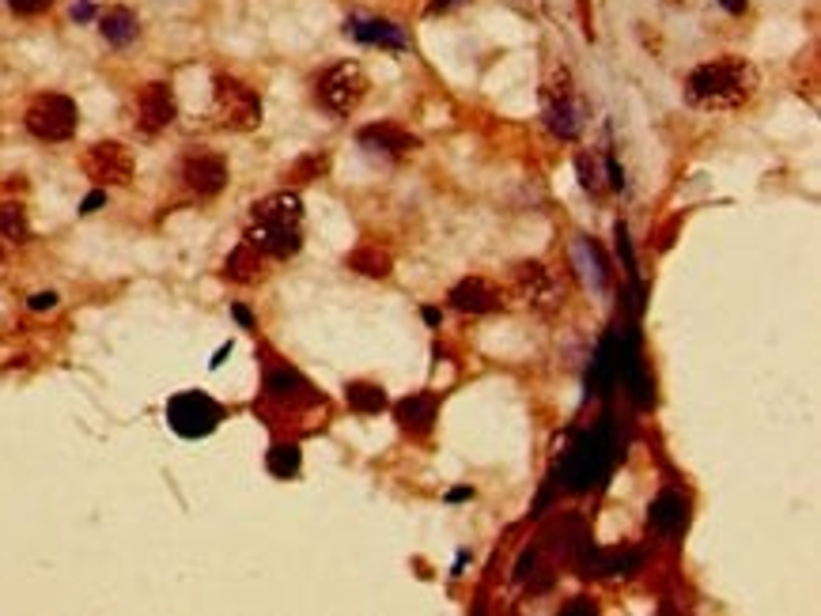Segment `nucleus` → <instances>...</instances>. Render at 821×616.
Wrapping results in <instances>:
<instances>
[{
  "label": "nucleus",
  "instance_id": "nucleus-29",
  "mask_svg": "<svg viewBox=\"0 0 821 616\" xmlns=\"http://www.w3.org/2000/svg\"><path fill=\"white\" fill-rule=\"evenodd\" d=\"M91 15H96V8H91L88 0H80V4L73 8V20H91Z\"/></svg>",
  "mask_w": 821,
  "mask_h": 616
},
{
  "label": "nucleus",
  "instance_id": "nucleus-16",
  "mask_svg": "<svg viewBox=\"0 0 821 616\" xmlns=\"http://www.w3.org/2000/svg\"><path fill=\"white\" fill-rule=\"evenodd\" d=\"M435 413H440V405H435L432 393H409V397H401L395 405V421L406 435H413V439H424L428 432L435 427Z\"/></svg>",
  "mask_w": 821,
  "mask_h": 616
},
{
  "label": "nucleus",
  "instance_id": "nucleus-26",
  "mask_svg": "<svg viewBox=\"0 0 821 616\" xmlns=\"http://www.w3.org/2000/svg\"><path fill=\"white\" fill-rule=\"evenodd\" d=\"M102 201H107V193H102V190H96V193H88V197H84V216H91V212H99L102 209Z\"/></svg>",
  "mask_w": 821,
  "mask_h": 616
},
{
  "label": "nucleus",
  "instance_id": "nucleus-18",
  "mask_svg": "<svg viewBox=\"0 0 821 616\" xmlns=\"http://www.w3.org/2000/svg\"><path fill=\"white\" fill-rule=\"evenodd\" d=\"M224 277L235 280V284H258V280L265 277V254L254 250L251 243L235 246L231 258L224 261Z\"/></svg>",
  "mask_w": 821,
  "mask_h": 616
},
{
  "label": "nucleus",
  "instance_id": "nucleus-1",
  "mask_svg": "<svg viewBox=\"0 0 821 616\" xmlns=\"http://www.w3.org/2000/svg\"><path fill=\"white\" fill-rule=\"evenodd\" d=\"M757 68L742 57H720V61L697 65L686 80V99L700 110H739L754 99Z\"/></svg>",
  "mask_w": 821,
  "mask_h": 616
},
{
  "label": "nucleus",
  "instance_id": "nucleus-15",
  "mask_svg": "<svg viewBox=\"0 0 821 616\" xmlns=\"http://www.w3.org/2000/svg\"><path fill=\"white\" fill-rule=\"evenodd\" d=\"M451 306L462 314H492L503 306V292L485 277H466L462 284L451 288Z\"/></svg>",
  "mask_w": 821,
  "mask_h": 616
},
{
  "label": "nucleus",
  "instance_id": "nucleus-25",
  "mask_svg": "<svg viewBox=\"0 0 821 616\" xmlns=\"http://www.w3.org/2000/svg\"><path fill=\"white\" fill-rule=\"evenodd\" d=\"M54 306H57V295H54V292L31 295V311H54Z\"/></svg>",
  "mask_w": 821,
  "mask_h": 616
},
{
  "label": "nucleus",
  "instance_id": "nucleus-22",
  "mask_svg": "<svg viewBox=\"0 0 821 616\" xmlns=\"http://www.w3.org/2000/svg\"><path fill=\"white\" fill-rule=\"evenodd\" d=\"M0 235L12 238V243H27V212L23 204H0Z\"/></svg>",
  "mask_w": 821,
  "mask_h": 616
},
{
  "label": "nucleus",
  "instance_id": "nucleus-6",
  "mask_svg": "<svg viewBox=\"0 0 821 616\" xmlns=\"http://www.w3.org/2000/svg\"><path fill=\"white\" fill-rule=\"evenodd\" d=\"M23 122H27L31 136L57 144V141H68V136L76 133V125H80V110H76V102L68 96H38V99H31Z\"/></svg>",
  "mask_w": 821,
  "mask_h": 616
},
{
  "label": "nucleus",
  "instance_id": "nucleus-7",
  "mask_svg": "<svg viewBox=\"0 0 821 616\" xmlns=\"http://www.w3.org/2000/svg\"><path fill=\"white\" fill-rule=\"evenodd\" d=\"M545 125H550L561 141H576V136L584 133L587 107L576 99V91H572L568 72H561V88L553 80L545 83Z\"/></svg>",
  "mask_w": 821,
  "mask_h": 616
},
{
  "label": "nucleus",
  "instance_id": "nucleus-14",
  "mask_svg": "<svg viewBox=\"0 0 821 616\" xmlns=\"http://www.w3.org/2000/svg\"><path fill=\"white\" fill-rule=\"evenodd\" d=\"M345 34H353L364 46H382V49H406L409 34L406 27H398L395 20H382V15H353L345 23Z\"/></svg>",
  "mask_w": 821,
  "mask_h": 616
},
{
  "label": "nucleus",
  "instance_id": "nucleus-28",
  "mask_svg": "<svg viewBox=\"0 0 821 616\" xmlns=\"http://www.w3.org/2000/svg\"><path fill=\"white\" fill-rule=\"evenodd\" d=\"M462 500H474V488H451L447 503H462Z\"/></svg>",
  "mask_w": 821,
  "mask_h": 616
},
{
  "label": "nucleus",
  "instance_id": "nucleus-12",
  "mask_svg": "<svg viewBox=\"0 0 821 616\" xmlns=\"http://www.w3.org/2000/svg\"><path fill=\"white\" fill-rule=\"evenodd\" d=\"M182 186L198 197H217L228 186V163L217 152H193L182 159Z\"/></svg>",
  "mask_w": 821,
  "mask_h": 616
},
{
  "label": "nucleus",
  "instance_id": "nucleus-2",
  "mask_svg": "<svg viewBox=\"0 0 821 616\" xmlns=\"http://www.w3.org/2000/svg\"><path fill=\"white\" fill-rule=\"evenodd\" d=\"M246 243L265 258H292L303 246V201L299 193H273L254 204Z\"/></svg>",
  "mask_w": 821,
  "mask_h": 616
},
{
  "label": "nucleus",
  "instance_id": "nucleus-9",
  "mask_svg": "<svg viewBox=\"0 0 821 616\" xmlns=\"http://www.w3.org/2000/svg\"><path fill=\"white\" fill-rule=\"evenodd\" d=\"M84 170H88V178L99 186H130L133 182V156H130V148H122L118 141H102V144H96V148H88Z\"/></svg>",
  "mask_w": 821,
  "mask_h": 616
},
{
  "label": "nucleus",
  "instance_id": "nucleus-27",
  "mask_svg": "<svg viewBox=\"0 0 821 616\" xmlns=\"http://www.w3.org/2000/svg\"><path fill=\"white\" fill-rule=\"evenodd\" d=\"M455 4H462V0H432V4H428V15L451 12V8H455Z\"/></svg>",
  "mask_w": 821,
  "mask_h": 616
},
{
  "label": "nucleus",
  "instance_id": "nucleus-8",
  "mask_svg": "<svg viewBox=\"0 0 821 616\" xmlns=\"http://www.w3.org/2000/svg\"><path fill=\"white\" fill-rule=\"evenodd\" d=\"M265 401L288 408V413L322 405L319 390H314L311 382H307L303 374H299L296 367H288V363H277V367H269V371H265Z\"/></svg>",
  "mask_w": 821,
  "mask_h": 616
},
{
  "label": "nucleus",
  "instance_id": "nucleus-20",
  "mask_svg": "<svg viewBox=\"0 0 821 616\" xmlns=\"http://www.w3.org/2000/svg\"><path fill=\"white\" fill-rule=\"evenodd\" d=\"M345 401L353 413L360 416H379L387 408V390L379 382H348L345 387Z\"/></svg>",
  "mask_w": 821,
  "mask_h": 616
},
{
  "label": "nucleus",
  "instance_id": "nucleus-5",
  "mask_svg": "<svg viewBox=\"0 0 821 616\" xmlns=\"http://www.w3.org/2000/svg\"><path fill=\"white\" fill-rule=\"evenodd\" d=\"M167 421L175 427V435H182V439H204V435H212L220 427V421H224V405H217V401L201 390H186L167 401Z\"/></svg>",
  "mask_w": 821,
  "mask_h": 616
},
{
  "label": "nucleus",
  "instance_id": "nucleus-32",
  "mask_svg": "<svg viewBox=\"0 0 821 616\" xmlns=\"http://www.w3.org/2000/svg\"><path fill=\"white\" fill-rule=\"evenodd\" d=\"M440 318H443V314L435 311V306H424V322H428V325H440Z\"/></svg>",
  "mask_w": 821,
  "mask_h": 616
},
{
  "label": "nucleus",
  "instance_id": "nucleus-17",
  "mask_svg": "<svg viewBox=\"0 0 821 616\" xmlns=\"http://www.w3.org/2000/svg\"><path fill=\"white\" fill-rule=\"evenodd\" d=\"M99 34L114 49H125V46H133L136 34H141V20H136V12H130V8H110L99 20Z\"/></svg>",
  "mask_w": 821,
  "mask_h": 616
},
{
  "label": "nucleus",
  "instance_id": "nucleus-24",
  "mask_svg": "<svg viewBox=\"0 0 821 616\" xmlns=\"http://www.w3.org/2000/svg\"><path fill=\"white\" fill-rule=\"evenodd\" d=\"M49 4H54V0H8V8H12L15 15H42Z\"/></svg>",
  "mask_w": 821,
  "mask_h": 616
},
{
  "label": "nucleus",
  "instance_id": "nucleus-31",
  "mask_svg": "<svg viewBox=\"0 0 821 616\" xmlns=\"http://www.w3.org/2000/svg\"><path fill=\"white\" fill-rule=\"evenodd\" d=\"M720 4L726 8V12H734V15L746 12V0H720Z\"/></svg>",
  "mask_w": 821,
  "mask_h": 616
},
{
  "label": "nucleus",
  "instance_id": "nucleus-11",
  "mask_svg": "<svg viewBox=\"0 0 821 616\" xmlns=\"http://www.w3.org/2000/svg\"><path fill=\"white\" fill-rule=\"evenodd\" d=\"M178 114V102H175V91H170V83H144L141 96H136V125H141V133L156 136L164 133L170 122H175Z\"/></svg>",
  "mask_w": 821,
  "mask_h": 616
},
{
  "label": "nucleus",
  "instance_id": "nucleus-10",
  "mask_svg": "<svg viewBox=\"0 0 821 616\" xmlns=\"http://www.w3.org/2000/svg\"><path fill=\"white\" fill-rule=\"evenodd\" d=\"M515 288H519V295H523L530 306H537V311H557L561 299H564L561 280L553 277V269H545L542 261H523V265H519V269H515Z\"/></svg>",
  "mask_w": 821,
  "mask_h": 616
},
{
  "label": "nucleus",
  "instance_id": "nucleus-13",
  "mask_svg": "<svg viewBox=\"0 0 821 616\" xmlns=\"http://www.w3.org/2000/svg\"><path fill=\"white\" fill-rule=\"evenodd\" d=\"M360 148L371 152V156H382V159H406L413 156L417 148H421V141H417L409 130H401L395 122H382V125H367L360 130Z\"/></svg>",
  "mask_w": 821,
  "mask_h": 616
},
{
  "label": "nucleus",
  "instance_id": "nucleus-4",
  "mask_svg": "<svg viewBox=\"0 0 821 616\" xmlns=\"http://www.w3.org/2000/svg\"><path fill=\"white\" fill-rule=\"evenodd\" d=\"M212 110H217L220 125L235 133H251L262 125V99L254 88H246L235 76H217L212 80Z\"/></svg>",
  "mask_w": 821,
  "mask_h": 616
},
{
  "label": "nucleus",
  "instance_id": "nucleus-30",
  "mask_svg": "<svg viewBox=\"0 0 821 616\" xmlns=\"http://www.w3.org/2000/svg\"><path fill=\"white\" fill-rule=\"evenodd\" d=\"M235 322H243L246 329H251V325H254V314L246 311V306H235Z\"/></svg>",
  "mask_w": 821,
  "mask_h": 616
},
{
  "label": "nucleus",
  "instance_id": "nucleus-3",
  "mask_svg": "<svg viewBox=\"0 0 821 616\" xmlns=\"http://www.w3.org/2000/svg\"><path fill=\"white\" fill-rule=\"evenodd\" d=\"M367 96V76L356 61H337L314 80V99L333 117H348Z\"/></svg>",
  "mask_w": 821,
  "mask_h": 616
},
{
  "label": "nucleus",
  "instance_id": "nucleus-21",
  "mask_svg": "<svg viewBox=\"0 0 821 616\" xmlns=\"http://www.w3.org/2000/svg\"><path fill=\"white\" fill-rule=\"evenodd\" d=\"M265 466H269V473L280 477V481H292L299 473V466H303V455H299L296 443H277V447L269 450V458H265Z\"/></svg>",
  "mask_w": 821,
  "mask_h": 616
},
{
  "label": "nucleus",
  "instance_id": "nucleus-23",
  "mask_svg": "<svg viewBox=\"0 0 821 616\" xmlns=\"http://www.w3.org/2000/svg\"><path fill=\"white\" fill-rule=\"evenodd\" d=\"M326 167H330L326 156H307V159H299V167L292 170V178H299V182H311V178L326 175Z\"/></svg>",
  "mask_w": 821,
  "mask_h": 616
},
{
  "label": "nucleus",
  "instance_id": "nucleus-19",
  "mask_svg": "<svg viewBox=\"0 0 821 616\" xmlns=\"http://www.w3.org/2000/svg\"><path fill=\"white\" fill-rule=\"evenodd\" d=\"M348 269H356L360 277H371V280H387L390 269H395V258H390L387 250H379V246L367 243L348 254Z\"/></svg>",
  "mask_w": 821,
  "mask_h": 616
}]
</instances>
